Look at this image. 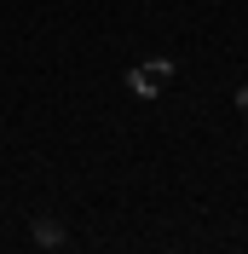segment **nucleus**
<instances>
[{
    "mask_svg": "<svg viewBox=\"0 0 248 254\" xmlns=\"http://www.w3.org/2000/svg\"><path fill=\"white\" fill-rule=\"evenodd\" d=\"M35 237L47 243V249H58V243H63V225H52V220H35Z\"/></svg>",
    "mask_w": 248,
    "mask_h": 254,
    "instance_id": "2",
    "label": "nucleus"
},
{
    "mask_svg": "<svg viewBox=\"0 0 248 254\" xmlns=\"http://www.w3.org/2000/svg\"><path fill=\"white\" fill-rule=\"evenodd\" d=\"M237 110H243V116H248V87H243V93H237Z\"/></svg>",
    "mask_w": 248,
    "mask_h": 254,
    "instance_id": "3",
    "label": "nucleus"
},
{
    "mask_svg": "<svg viewBox=\"0 0 248 254\" xmlns=\"http://www.w3.org/2000/svg\"><path fill=\"white\" fill-rule=\"evenodd\" d=\"M168 81H173V64H168V58H156V64H139V69L127 75V87H133L139 98H156Z\"/></svg>",
    "mask_w": 248,
    "mask_h": 254,
    "instance_id": "1",
    "label": "nucleus"
}]
</instances>
